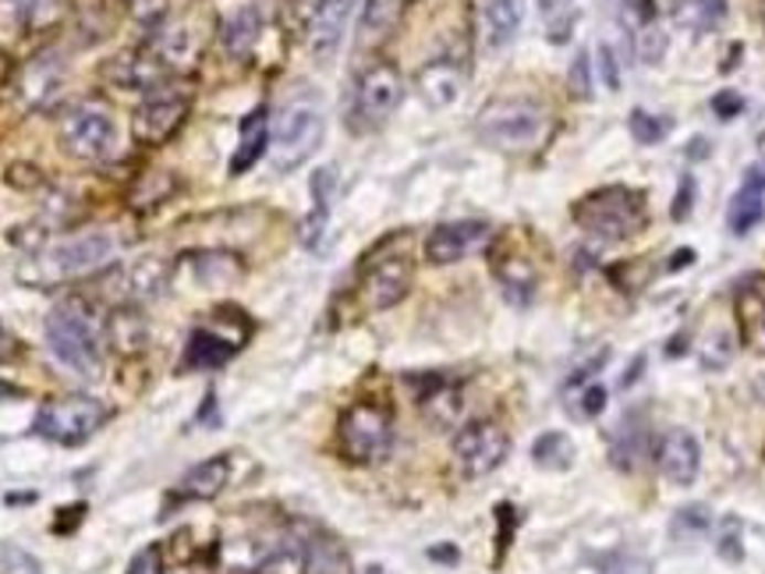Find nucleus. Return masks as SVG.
Here are the masks:
<instances>
[{"instance_id": "nucleus-1", "label": "nucleus", "mask_w": 765, "mask_h": 574, "mask_svg": "<svg viewBox=\"0 0 765 574\" xmlns=\"http://www.w3.org/2000/svg\"><path fill=\"white\" fill-rule=\"evenodd\" d=\"M46 344L78 376H96L104 362V323L82 298H64L46 316Z\"/></svg>"}, {"instance_id": "nucleus-2", "label": "nucleus", "mask_w": 765, "mask_h": 574, "mask_svg": "<svg viewBox=\"0 0 765 574\" xmlns=\"http://www.w3.org/2000/svg\"><path fill=\"white\" fill-rule=\"evenodd\" d=\"M475 131H479V139L492 149L524 153V149H535L550 135V114L542 104H535V99L503 96L479 110Z\"/></svg>"}, {"instance_id": "nucleus-3", "label": "nucleus", "mask_w": 765, "mask_h": 574, "mask_svg": "<svg viewBox=\"0 0 765 574\" xmlns=\"http://www.w3.org/2000/svg\"><path fill=\"white\" fill-rule=\"evenodd\" d=\"M574 221L599 242H624L645 227V199L635 189L609 184V189H599L577 202Z\"/></svg>"}, {"instance_id": "nucleus-4", "label": "nucleus", "mask_w": 765, "mask_h": 574, "mask_svg": "<svg viewBox=\"0 0 765 574\" xmlns=\"http://www.w3.org/2000/svg\"><path fill=\"white\" fill-rule=\"evenodd\" d=\"M390 444H394V422H390V412L380 408V404L359 401L340 415L337 447L351 465L383 461L390 454Z\"/></svg>"}, {"instance_id": "nucleus-5", "label": "nucleus", "mask_w": 765, "mask_h": 574, "mask_svg": "<svg viewBox=\"0 0 765 574\" xmlns=\"http://www.w3.org/2000/svg\"><path fill=\"white\" fill-rule=\"evenodd\" d=\"M322 114L316 107L295 104L277 117V128L269 131V157H274L277 174H291L309 160L322 142Z\"/></svg>"}, {"instance_id": "nucleus-6", "label": "nucleus", "mask_w": 765, "mask_h": 574, "mask_svg": "<svg viewBox=\"0 0 765 574\" xmlns=\"http://www.w3.org/2000/svg\"><path fill=\"white\" fill-rule=\"evenodd\" d=\"M107 422V408L96 397H57L46 401L43 408L36 412V433L43 440H54L61 447H78L89 436H96V429Z\"/></svg>"}, {"instance_id": "nucleus-7", "label": "nucleus", "mask_w": 765, "mask_h": 574, "mask_svg": "<svg viewBox=\"0 0 765 574\" xmlns=\"http://www.w3.org/2000/svg\"><path fill=\"white\" fill-rule=\"evenodd\" d=\"M61 135V146L67 157L75 160H104L110 157L114 139H117V128H114V117L107 107L99 104H78L72 107L57 125Z\"/></svg>"}, {"instance_id": "nucleus-8", "label": "nucleus", "mask_w": 765, "mask_h": 574, "mask_svg": "<svg viewBox=\"0 0 765 574\" xmlns=\"http://www.w3.org/2000/svg\"><path fill=\"white\" fill-rule=\"evenodd\" d=\"M114 256V242L107 238V234H82V238H67V242H57L50 245L43 256L36 259V277L29 280H72V277H85L93 274V269L107 266Z\"/></svg>"}, {"instance_id": "nucleus-9", "label": "nucleus", "mask_w": 765, "mask_h": 574, "mask_svg": "<svg viewBox=\"0 0 765 574\" xmlns=\"http://www.w3.org/2000/svg\"><path fill=\"white\" fill-rule=\"evenodd\" d=\"M507 450L510 440L500 422H468L454 436V458L468 479H482L489 471H497L507 461Z\"/></svg>"}, {"instance_id": "nucleus-10", "label": "nucleus", "mask_w": 765, "mask_h": 574, "mask_svg": "<svg viewBox=\"0 0 765 574\" xmlns=\"http://www.w3.org/2000/svg\"><path fill=\"white\" fill-rule=\"evenodd\" d=\"M404 99V82L394 64H372L369 72L359 78L354 89V107L351 117L359 128H380L390 114L401 107Z\"/></svg>"}, {"instance_id": "nucleus-11", "label": "nucleus", "mask_w": 765, "mask_h": 574, "mask_svg": "<svg viewBox=\"0 0 765 574\" xmlns=\"http://www.w3.org/2000/svg\"><path fill=\"white\" fill-rule=\"evenodd\" d=\"M184 114H189V93L181 89H157L142 96V107L135 110V139L146 142V146H160L167 142L170 135H174L184 121Z\"/></svg>"}, {"instance_id": "nucleus-12", "label": "nucleus", "mask_w": 765, "mask_h": 574, "mask_svg": "<svg viewBox=\"0 0 765 574\" xmlns=\"http://www.w3.org/2000/svg\"><path fill=\"white\" fill-rule=\"evenodd\" d=\"M407 287H412V259L407 256L372 259L362 274V301L372 312L394 309L397 301L407 295Z\"/></svg>"}, {"instance_id": "nucleus-13", "label": "nucleus", "mask_w": 765, "mask_h": 574, "mask_svg": "<svg viewBox=\"0 0 765 574\" xmlns=\"http://www.w3.org/2000/svg\"><path fill=\"white\" fill-rule=\"evenodd\" d=\"M489 242V224L482 221H457V224H439L425 238V259L433 266H450L461 263L468 252L482 248Z\"/></svg>"}, {"instance_id": "nucleus-14", "label": "nucleus", "mask_w": 765, "mask_h": 574, "mask_svg": "<svg viewBox=\"0 0 765 574\" xmlns=\"http://www.w3.org/2000/svg\"><path fill=\"white\" fill-rule=\"evenodd\" d=\"M656 465L673 486H691L702 468V447L688 429H667L656 447Z\"/></svg>"}, {"instance_id": "nucleus-15", "label": "nucleus", "mask_w": 765, "mask_h": 574, "mask_svg": "<svg viewBox=\"0 0 765 574\" xmlns=\"http://www.w3.org/2000/svg\"><path fill=\"white\" fill-rule=\"evenodd\" d=\"M354 4H359V0H319V11L309 25V50L319 64H327L337 54Z\"/></svg>"}, {"instance_id": "nucleus-16", "label": "nucleus", "mask_w": 765, "mask_h": 574, "mask_svg": "<svg viewBox=\"0 0 765 574\" xmlns=\"http://www.w3.org/2000/svg\"><path fill=\"white\" fill-rule=\"evenodd\" d=\"M415 86H418V96L425 99V107L447 110V107L457 104V96H461V89H465V72H461V64H457V61L436 57L418 72Z\"/></svg>"}, {"instance_id": "nucleus-17", "label": "nucleus", "mask_w": 765, "mask_h": 574, "mask_svg": "<svg viewBox=\"0 0 765 574\" xmlns=\"http://www.w3.org/2000/svg\"><path fill=\"white\" fill-rule=\"evenodd\" d=\"M104 78L121 93L149 96V93H157L163 86L167 72H163L160 61H149L142 54H121V57H114V61L104 64Z\"/></svg>"}, {"instance_id": "nucleus-18", "label": "nucleus", "mask_w": 765, "mask_h": 574, "mask_svg": "<svg viewBox=\"0 0 765 574\" xmlns=\"http://www.w3.org/2000/svg\"><path fill=\"white\" fill-rule=\"evenodd\" d=\"M234 351H237V341H231V337H220L216 330L199 327V330H192L189 344H184L181 369H192V373H210V369L227 365L234 359Z\"/></svg>"}, {"instance_id": "nucleus-19", "label": "nucleus", "mask_w": 765, "mask_h": 574, "mask_svg": "<svg viewBox=\"0 0 765 574\" xmlns=\"http://www.w3.org/2000/svg\"><path fill=\"white\" fill-rule=\"evenodd\" d=\"M418 408H422V415H425L429 426L450 429V426H457V418H461V412H465V394H461V386H457V383L436 376L418 394Z\"/></svg>"}, {"instance_id": "nucleus-20", "label": "nucleus", "mask_w": 765, "mask_h": 574, "mask_svg": "<svg viewBox=\"0 0 765 574\" xmlns=\"http://www.w3.org/2000/svg\"><path fill=\"white\" fill-rule=\"evenodd\" d=\"M765 216V171L752 167L744 178V184L737 189V195L730 199L726 210V227L734 234H747Z\"/></svg>"}, {"instance_id": "nucleus-21", "label": "nucleus", "mask_w": 765, "mask_h": 574, "mask_svg": "<svg viewBox=\"0 0 765 574\" xmlns=\"http://www.w3.org/2000/svg\"><path fill=\"white\" fill-rule=\"evenodd\" d=\"M266 149H269V117L266 107H259L242 121V139H237V149L231 157V174L242 178L245 171H252Z\"/></svg>"}, {"instance_id": "nucleus-22", "label": "nucleus", "mask_w": 765, "mask_h": 574, "mask_svg": "<svg viewBox=\"0 0 765 574\" xmlns=\"http://www.w3.org/2000/svg\"><path fill=\"white\" fill-rule=\"evenodd\" d=\"M231 479V461L227 458H210L189 468L178 482V497L181 500H213L224 493V486Z\"/></svg>"}, {"instance_id": "nucleus-23", "label": "nucleus", "mask_w": 765, "mask_h": 574, "mask_svg": "<svg viewBox=\"0 0 765 574\" xmlns=\"http://www.w3.org/2000/svg\"><path fill=\"white\" fill-rule=\"evenodd\" d=\"M259 32H263V14L255 4H245V8H237L231 19L224 22V46H227V54L231 57H248L255 43H259Z\"/></svg>"}, {"instance_id": "nucleus-24", "label": "nucleus", "mask_w": 765, "mask_h": 574, "mask_svg": "<svg viewBox=\"0 0 765 574\" xmlns=\"http://www.w3.org/2000/svg\"><path fill=\"white\" fill-rule=\"evenodd\" d=\"M524 4H529V0H482V14H486L492 46H503L518 36V29L524 22Z\"/></svg>"}, {"instance_id": "nucleus-25", "label": "nucleus", "mask_w": 765, "mask_h": 574, "mask_svg": "<svg viewBox=\"0 0 765 574\" xmlns=\"http://www.w3.org/2000/svg\"><path fill=\"white\" fill-rule=\"evenodd\" d=\"M397 19V0H365L362 19H359V50L380 46Z\"/></svg>"}, {"instance_id": "nucleus-26", "label": "nucleus", "mask_w": 765, "mask_h": 574, "mask_svg": "<svg viewBox=\"0 0 765 574\" xmlns=\"http://www.w3.org/2000/svg\"><path fill=\"white\" fill-rule=\"evenodd\" d=\"M309 571V543H301L295 535L274 539L266 561L259 564L255 574H305Z\"/></svg>"}, {"instance_id": "nucleus-27", "label": "nucleus", "mask_w": 765, "mask_h": 574, "mask_svg": "<svg viewBox=\"0 0 765 574\" xmlns=\"http://www.w3.org/2000/svg\"><path fill=\"white\" fill-rule=\"evenodd\" d=\"M61 78H64V67L57 57H36L22 72V96L29 104H46V99L57 93Z\"/></svg>"}, {"instance_id": "nucleus-28", "label": "nucleus", "mask_w": 765, "mask_h": 574, "mask_svg": "<svg viewBox=\"0 0 765 574\" xmlns=\"http://www.w3.org/2000/svg\"><path fill=\"white\" fill-rule=\"evenodd\" d=\"M726 14V0H673V22L702 36L712 25H720Z\"/></svg>"}, {"instance_id": "nucleus-29", "label": "nucleus", "mask_w": 765, "mask_h": 574, "mask_svg": "<svg viewBox=\"0 0 765 574\" xmlns=\"http://www.w3.org/2000/svg\"><path fill=\"white\" fill-rule=\"evenodd\" d=\"M192 266H195V277L202 287H224V284H234L242 280L245 266L237 263V256H231V252H199V256H189Z\"/></svg>"}, {"instance_id": "nucleus-30", "label": "nucleus", "mask_w": 765, "mask_h": 574, "mask_svg": "<svg viewBox=\"0 0 765 574\" xmlns=\"http://www.w3.org/2000/svg\"><path fill=\"white\" fill-rule=\"evenodd\" d=\"M609 454H614V465L620 471H635L638 461L645 458V429L638 426L635 418H624L614 440H609Z\"/></svg>"}, {"instance_id": "nucleus-31", "label": "nucleus", "mask_w": 765, "mask_h": 574, "mask_svg": "<svg viewBox=\"0 0 765 574\" xmlns=\"http://www.w3.org/2000/svg\"><path fill=\"white\" fill-rule=\"evenodd\" d=\"M497 277L503 284V295L514 301V306H524L535 295V269L532 263H524L518 256H510L497 266Z\"/></svg>"}, {"instance_id": "nucleus-32", "label": "nucleus", "mask_w": 765, "mask_h": 574, "mask_svg": "<svg viewBox=\"0 0 765 574\" xmlns=\"http://www.w3.org/2000/svg\"><path fill=\"white\" fill-rule=\"evenodd\" d=\"M532 458H535L539 468L564 471L574 461V444L567 440L564 433H542L539 440L532 444Z\"/></svg>"}, {"instance_id": "nucleus-33", "label": "nucleus", "mask_w": 765, "mask_h": 574, "mask_svg": "<svg viewBox=\"0 0 765 574\" xmlns=\"http://www.w3.org/2000/svg\"><path fill=\"white\" fill-rule=\"evenodd\" d=\"M709 529H712V511L705 503H688V508H680L670 521V535L677 543H694V539H702Z\"/></svg>"}, {"instance_id": "nucleus-34", "label": "nucleus", "mask_w": 765, "mask_h": 574, "mask_svg": "<svg viewBox=\"0 0 765 574\" xmlns=\"http://www.w3.org/2000/svg\"><path fill=\"white\" fill-rule=\"evenodd\" d=\"M606 408V386L603 383H588V386H574L571 391V401H567V412L574 415V418H582V422H588V418H595Z\"/></svg>"}, {"instance_id": "nucleus-35", "label": "nucleus", "mask_w": 765, "mask_h": 574, "mask_svg": "<svg viewBox=\"0 0 765 574\" xmlns=\"http://www.w3.org/2000/svg\"><path fill=\"white\" fill-rule=\"evenodd\" d=\"M107 337H110V341H114L117 348L131 351V348H142L146 327H142L131 312H117V316H110V323H107Z\"/></svg>"}, {"instance_id": "nucleus-36", "label": "nucleus", "mask_w": 765, "mask_h": 574, "mask_svg": "<svg viewBox=\"0 0 765 574\" xmlns=\"http://www.w3.org/2000/svg\"><path fill=\"white\" fill-rule=\"evenodd\" d=\"M635 50L641 64H659L662 57H667V32L659 29V22H641L638 36H635Z\"/></svg>"}, {"instance_id": "nucleus-37", "label": "nucleus", "mask_w": 765, "mask_h": 574, "mask_svg": "<svg viewBox=\"0 0 765 574\" xmlns=\"http://www.w3.org/2000/svg\"><path fill=\"white\" fill-rule=\"evenodd\" d=\"M631 135L635 139L641 142V146H656V142H662L670 135V121L667 117H656V114H649V110H631Z\"/></svg>"}, {"instance_id": "nucleus-38", "label": "nucleus", "mask_w": 765, "mask_h": 574, "mask_svg": "<svg viewBox=\"0 0 765 574\" xmlns=\"http://www.w3.org/2000/svg\"><path fill=\"white\" fill-rule=\"evenodd\" d=\"M160 46H163V57H167V61H174V64H192L195 50H199V46H192V32H189V25H174V29H170L167 36L160 40Z\"/></svg>"}, {"instance_id": "nucleus-39", "label": "nucleus", "mask_w": 765, "mask_h": 574, "mask_svg": "<svg viewBox=\"0 0 765 574\" xmlns=\"http://www.w3.org/2000/svg\"><path fill=\"white\" fill-rule=\"evenodd\" d=\"M567 86H571V93L577 99H592V61H588V50H582V54L571 61Z\"/></svg>"}, {"instance_id": "nucleus-40", "label": "nucleus", "mask_w": 765, "mask_h": 574, "mask_svg": "<svg viewBox=\"0 0 765 574\" xmlns=\"http://www.w3.org/2000/svg\"><path fill=\"white\" fill-rule=\"evenodd\" d=\"M730 359H734V337H730L726 330L716 333V337H709V344L702 351V365L705 369H723V365H730Z\"/></svg>"}, {"instance_id": "nucleus-41", "label": "nucleus", "mask_w": 765, "mask_h": 574, "mask_svg": "<svg viewBox=\"0 0 765 574\" xmlns=\"http://www.w3.org/2000/svg\"><path fill=\"white\" fill-rule=\"evenodd\" d=\"M716 553L723 556V561H730V564H741L744 546H741V521L737 518H726L723 521V535H720V543H716Z\"/></svg>"}, {"instance_id": "nucleus-42", "label": "nucleus", "mask_w": 765, "mask_h": 574, "mask_svg": "<svg viewBox=\"0 0 765 574\" xmlns=\"http://www.w3.org/2000/svg\"><path fill=\"white\" fill-rule=\"evenodd\" d=\"M309 189H312V202H316V206L330 210L333 192H337V167H319V171L312 174V181H309Z\"/></svg>"}, {"instance_id": "nucleus-43", "label": "nucleus", "mask_w": 765, "mask_h": 574, "mask_svg": "<svg viewBox=\"0 0 765 574\" xmlns=\"http://www.w3.org/2000/svg\"><path fill=\"white\" fill-rule=\"evenodd\" d=\"M327 216H330V210L316 206V210L301 221V245H305V248H316V245H319L322 231H327Z\"/></svg>"}, {"instance_id": "nucleus-44", "label": "nucleus", "mask_w": 765, "mask_h": 574, "mask_svg": "<svg viewBox=\"0 0 765 574\" xmlns=\"http://www.w3.org/2000/svg\"><path fill=\"white\" fill-rule=\"evenodd\" d=\"M694 210V178L684 174L677 184V199H673V221H688Z\"/></svg>"}, {"instance_id": "nucleus-45", "label": "nucleus", "mask_w": 765, "mask_h": 574, "mask_svg": "<svg viewBox=\"0 0 765 574\" xmlns=\"http://www.w3.org/2000/svg\"><path fill=\"white\" fill-rule=\"evenodd\" d=\"M712 110H716V117H723V121H734V117L744 110V99L734 89H723V93L712 96Z\"/></svg>"}, {"instance_id": "nucleus-46", "label": "nucleus", "mask_w": 765, "mask_h": 574, "mask_svg": "<svg viewBox=\"0 0 765 574\" xmlns=\"http://www.w3.org/2000/svg\"><path fill=\"white\" fill-rule=\"evenodd\" d=\"M606 359H609V351L603 348L599 354H592V359L585 362V365H577L574 373H571V380H567V391H574V386H585L595 373H599V369L606 365Z\"/></svg>"}, {"instance_id": "nucleus-47", "label": "nucleus", "mask_w": 765, "mask_h": 574, "mask_svg": "<svg viewBox=\"0 0 765 574\" xmlns=\"http://www.w3.org/2000/svg\"><path fill=\"white\" fill-rule=\"evenodd\" d=\"M599 72H603L606 89H609V93H620V67H617L614 50H609L606 43L599 46Z\"/></svg>"}, {"instance_id": "nucleus-48", "label": "nucleus", "mask_w": 765, "mask_h": 574, "mask_svg": "<svg viewBox=\"0 0 765 574\" xmlns=\"http://www.w3.org/2000/svg\"><path fill=\"white\" fill-rule=\"evenodd\" d=\"M128 574H163L160 553H157V550H142V553L131 561V571H128Z\"/></svg>"}, {"instance_id": "nucleus-49", "label": "nucleus", "mask_w": 765, "mask_h": 574, "mask_svg": "<svg viewBox=\"0 0 765 574\" xmlns=\"http://www.w3.org/2000/svg\"><path fill=\"white\" fill-rule=\"evenodd\" d=\"M691 263H694V248H680V252H673V263H670V269L691 266Z\"/></svg>"}, {"instance_id": "nucleus-50", "label": "nucleus", "mask_w": 765, "mask_h": 574, "mask_svg": "<svg viewBox=\"0 0 765 574\" xmlns=\"http://www.w3.org/2000/svg\"><path fill=\"white\" fill-rule=\"evenodd\" d=\"M688 157H691V160L709 157V142H705V139H694V142H691V149H688Z\"/></svg>"}, {"instance_id": "nucleus-51", "label": "nucleus", "mask_w": 765, "mask_h": 574, "mask_svg": "<svg viewBox=\"0 0 765 574\" xmlns=\"http://www.w3.org/2000/svg\"><path fill=\"white\" fill-rule=\"evenodd\" d=\"M641 365H645V359H635L631 373H627V376L620 380V386H624V391H627V386H631V383H638V376H641Z\"/></svg>"}, {"instance_id": "nucleus-52", "label": "nucleus", "mask_w": 765, "mask_h": 574, "mask_svg": "<svg viewBox=\"0 0 765 574\" xmlns=\"http://www.w3.org/2000/svg\"><path fill=\"white\" fill-rule=\"evenodd\" d=\"M752 341H762L765 344V309L758 316V323H755V333H752Z\"/></svg>"}, {"instance_id": "nucleus-53", "label": "nucleus", "mask_w": 765, "mask_h": 574, "mask_svg": "<svg viewBox=\"0 0 765 574\" xmlns=\"http://www.w3.org/2000/svg\"><path fill=\"white\" fill-rule=\"evenodd\" d=\"M752 391H755V397L765 404V373L762 376H755V383H752Z\"/></svg>"}, {"instance_id": "nucleus-54", "label": "nucleus", "mask_w": 765, "mask_h": 574, "mask_svg": "<svg viewBox=\"0 0 765 574\" xmlns=\"http://www.w3.org/2000/svg\"><path fill=\"white\" fill-rule=\"evenodd\" d=\"M8 354H11V341H8L4 327H0V359H8Z\"/></svg>"}, {"instance_id": "nucleus-55", "label": "nucleus", "mask_w": 765, "mask_h": 574, "mask_svg": "<svg viewBox=\"0 0 765 574\" xmlns=\"http://www.w3.org/2000/svg\"><path fill=\"white\" fill-rule=\"evenodd\" d=\"M436 561H457V553L454 550H433Z\"/></svg>"}, {"instance_id": "nucleus-56", "label": "nucleus", "mask_w": 765, "mask_h": 574, "mask_svg": "<svg viewBox=\"0 0 765 574\" xmlns=\"http://www.w3.org/2000/svg\"><path fill=\"white\" fill-rule=\"evenodd\" d=\"M365 574H383V567H369Z\"/></svg>"}, {"instance_id": "nucleus-57", "label": "nucleus", "mask_w": 765, "mask_h": 574, "mask_svg": "<svg viewBox=\"0 0 765 574\" xmlns=\"http://www.w3.org/2000/svg\"><path fill=\"white\" fill-rule=\"evenodd\" d=\"M762 22H765V0H762Z\"/></svg>"}]
</instances>
